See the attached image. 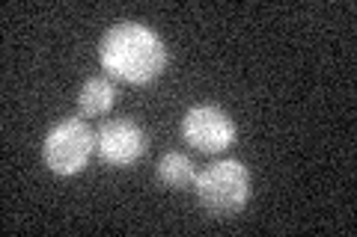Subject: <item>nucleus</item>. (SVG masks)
Wrapping results in <instances>:
<instances>
[{"label": "nucleus", "mask_w": 357, "mask_h": 237, "mask_svg": "<svg viewBox=\"0 0 357 237\" xmlns=\"http://www.w3.org/2000/svg\"><path fill=\"white\" fill-rule=\"evenodd\" d=\"M116 104V86L107 77H89L77 92V113L84 119H96L110 113V107Z\"/></svg>", "instance_id": "nucleus-6"}, {"label": "nucleus", "mask_w": 357, "mask_h": 237, "mask_svg": "<svg viewBox=\"0 0 357 237\" xmlns=\"http://www.w3.org/2000/svg\"><path fill=\"white\" fill-rule=\"evenodd\" d=\"M158 178L167 187L185 190L197 181V166H194L191 157L182 154V152H167L158 161Z\"/></svg>", "instance_id": "nucleus-7"}, {"label": "nucleus", "mask_w": 357, "mask_h": 237, "mask_svg": "<svg viewBox=\"0 0 357 237\" xmlns=\"http://www.w3.org/2000/svg\"><path fill=\"white\" fill-rule=\"evenodd\" d=\"M93 152H96V133L84 122V116H72V119L57 122L42 142L45 166H48L54 175H63V178L81 172L89 163V154Z\"/></svg>", "instance_id": "nucleus-3"}, {"label": "nucleus", "mask_w": 357, "mask_h": 237, "mask_svg": "<svg viewBox=\"0 0 357 237\" xmlns=\"http://www.w3.org/2000/svg\"><path fill=\"white\" fill-rule=\"evenodd\" d=\"M98 63L114 81L146 86L167 69V48L161 36L140 21H119L98 42Z\"/></svg>", "instance_id": "nucleus-1"}, {"label": "nucleus", "mask_w": 357, "mask_h": 237, "mask_svg": "<svg viewBox=\"0 0 357 237\" xmlns=\"http://www.w3.org/2000/svg\"><path fill=\"white\" fill-rule=\"evenodd\" d=\"M146 152V131L134 119H110L96 133V154L107 166H131Z\"/></svg>", "instance_id": "nucleus-5"}, {"label": "nucleus", "mask_w": 357, "mask_h": 237, "mask_svg": "<svg viewBox=\"0 0 357 237\" xmlns=\"http://www.w3.org/2000/svg\"><path fill=\"white\" fill-rule=\"evenodd\" d=\"M182 137L197 152L220 154L236 142V122L229 119V113H223L215 104H197L185 113Z\"/></svg>", "instance_id": "nucleus-4"}, {"label": "nucleus", "mask_w": 357, "mask_h": 237, "mask_svg": "<svg viewBox=\"0 0 357 237\" xmlns=\"http://www.w3.org/2000/svg\"><path fill=\"white\" fill-rule=\"evenodd\" d=\"M194 187L203 211L215 220L238 217L244 205L250 202V172L236 157H227V161L206 166L197 175Z\"/></svg>", "instance_id": "nucleus-2"}]
</instances>
